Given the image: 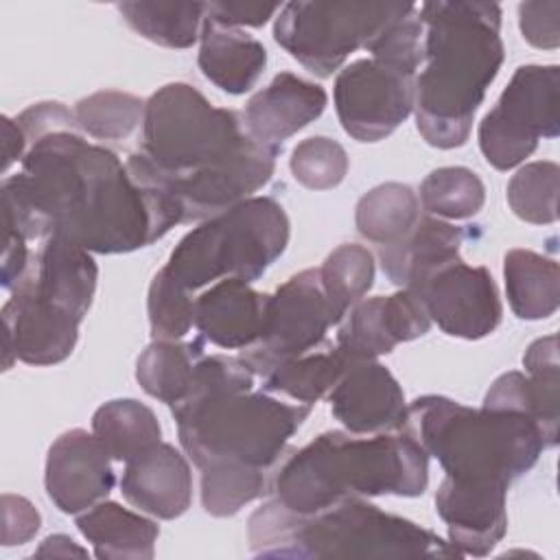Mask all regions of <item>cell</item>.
Listing matches in <instances>:
<instances>
[{"label": "cell", "mask_w": 560, "mask_h": 560, "mask_svg": "<svg viewBox=\"0 0 560 560\" xmlns=\"http://www.w3.org/2000/svg\"><path fill=\"white\" fill-rule=\"evenodd\" d=\"M2 195L35 234H61L96 254L147 247L184 223L171 195L138 184L114 151L74 129L31 142Z\"/></svg>", "instance_id": "cell-1"}, {"label": "cell", "mask_w": 560, "mask_h": 560, "mask_svg": "<svg viewBox=\"0 0 560 560\" xmlns=\"http://www.w3.org/2000/svg\"><path fill=\"white\" fill-rule=\"evenodd\" d=\"M278 153L252 140L236 112L214 107L188 83H168L147 101L142 144L125 166L138 184L171 195L190 223L254 197Z\"/></svg>", "instance_id": "cell-2"}, {"label": "cell", "mask_w": 560, "mask_h": 560, "mask_svg": "<svg viewBox=\"0 0 560 560\" xmlns=\"http://www.w3.org/2000/svg\"><path fill=\"white\" fill-rule=\"evenodd\" d=\"M254 372L241 357L203 354L192 385L173 409L179 444L192 464L273 468L311 405L254 392Z\"/></svg>", "instance_id": "cell-3"}, {"label": "cell", "mask_w": 560, "mask_h": 560, "mask_svg": "<svg viewBox=\"0 0 560 560\" xmlns=\"http://www.w3.org/2000/svg\"><path fill=\"white\" fill-rule=\"evenodd\" d=\"M424 70L413 79L420 136L438 149L462 147L486 90L503 63L501 7L481 0H435L420 9Z\"/></svg>", "instance_id": "cell-4"}, {"label": "cell", "mask_w": 560, "mask_h": 560, "mask_svg": "<svg viewBox=\"0 0 560 560\" xmlns=\"http://www.w3.org/2000/svg\"><path fill=\"white\" fill-rule=\"evenodd\" d=\"M427 483L429 455L405 431H326L280 464L271 492L289 512L311 516L350 497H420Z\"/></svg>", "instance_id": "cell-5"}, {"label": "cell", "mask_w": 560, "mask_h": 560, "mask_svg": "<svg viewBox=\"0 0 560 560\" xmlns=\"http://www.w3.org/2000/svg\"><path fill=\"white\" fill-rule=\"evenodd\" d=\"M400 431L435 457L446 477L466 483L510 488L549 448L540 424L525 413L472 409L438 394L416 398Z\"/></svg>", "instance_id": "cell-6"}, {"label": "cell", "mask_w": 560, "mask_h": 560, "mask_svg": "<svg viewBox=\"0 0 560 560\" xmlns=\"http://www.w3.org/2000/svg\"><path fill=\"white\" fill-rule=\"evenodd\" d=\"M289 219L271 197H249L192 228L162 267L190 293L223 278L258 280L287 249Z\"/></svg>", "instance_id": "cell-7"}, {"label": "cell", "mask_w": 560, "mask_h": 560, "mask_svg": "<svg viewBox=\"0 0 560 560\" xmlns=\"http://www.w3.org/2000/svg\"><path fill=\"white\" fill-rule=\"evenodd\" d=\"M276 558H462L435 532L383 512L363 497L343 499L317 514L298 516Z\"/></svg>", "instance_id": "cell-8"}, {"label": "cell", "mask_w": 560, "mask_h": 560, "mask_svg": "<svg viewBox=\"0 0 560 560\" xmlns=\"http://www.w3.org/2000/svg\"><path fill=\"white\" fill-rule=\"evenodd\" d=\"M409 7L411 2H287L276 18L273 37L306 70L330 77Z\"/></svg>", "instance_id": "cell-9"}, {"label": "cell", "mask_w": 560, "mask_h": 560, "mask_svg": "<svg viewBox=\"0 0 560 560\" xmlns=\"http://www.w3.org/2000/svg\"><path fill=\"white\" fill-rule=\"evenodd\" d=\"M558 66H521L514 70L497 105L479 122V149L499 171L518 166L529 158L540 138L560 133L558 120Z\"/></svg>", "instance_id": "cell-10"}, {"label": "cell", "mask_w": 560, "mask_h": 560, "mask_svg": "<svg viewBox=\"0 0 560 560\" xmlns=\"http://www.w3.org/2000/svg\"><path fill=\"white\" fill-rule=\"evenodd\" d=\"M332 324L337 319L319 269H304L267 295L260 337L241 359L254 374L267 376L278 365L319 348Z\"/></svg>", "instance_id": "cell-11"}, {"label": "cell", "mask_w": 560, "mask_h": 560, "mask_svg": "<svg viewBox=\"0 0 560 560\" xmlns=\"http://www.w3.org/2000/svg\"><path fill=\"white\" fill-rule=\"evenodd\" d=\"M413 79L383 61L359 59L335 79V109L348 136L378 142L413 112Z\"/></svg>", "instance_id": "cell-12"}, {"label": "cell", "mask_w": 560, "mask_h": 560, "mask_svg": "<svg viewBox=\"0 0 560 560\" xmlns=\"http://www.w3.org/2000/svg\"><path fill=\"white\" fill-rule=\"evenodd\" d=\"M409 291L420 298L431 322L451 337L483 339L501 324L503 306L490 271L466 265L462 258L440 267Z\"/></svg>", "instance_id": "cell-13"}, {"label": "cell", "mask_w": 560, "mask_h": 560, "mask_svg": "<svg viewBox=\"0 0 560 560\" xmlns=\"http://www.w3.org/2000/svg\"><path fill=\"white\" fill-rule=\"evenodd\" d=\"M4 370L13 359L28 365H55L66 361L79 339L81 317L39 298L26 287H15L2 306Z\"/></svg>", "instance_id": "cell-14"}, {"label": "cell", "mask_w": 560, "mask_h": 560, "mask_svg": "<svg viewBox=\"0 0 560 560\" xmlns=\"http://www.w3.org/2000/svg\"><path fill=\"white\" fill-rule=\"evenodd\" d=\"M431 328V317L416 293L402 289L357 302L337 332L335 346L352 361L389 354L398 343L418 339Z\"/></svg>", "instance_id": "cell-15"}, {"label": "cell", "mask_w": 560, "mask_h": 560, "mask_svg": "<svg viewBox=\"0 0 560 560\" xmlns=\"http://www.w3.org/2000/svg\"><path fill=\"white\" fill-rule=\"evenodd\" d=\"M44 483L48 499L63 514H79L107 499L116 477L96 435L70 429L48 448Z\"/></svg>", "instance_id": "cell-16"}, {"label": "cell", "mask_w": 560, "mask_h": 560, "mask_svg": "<svg viewBox=\"0 0 560 560\" xmlns=\"http://www.w3.org/2000/svg\"><path fill=\"white\" fill-rule=\"evenodd\" d=\"M332 416L354 435L400 431L407 420L405 394L376 359L352 361L328 392Z\"/></svg>", "instance_id": "cell-17"}, {"label": "cell", "mask_w": 560, "mask_h": 560, "mask_svg": "<svg viewBox=\"0 0 560 560\" xmlns=\"http://www.w3.org/2000/svg\"><path fill=\"white\" fill-rule=\"evenodd\" d=\"M525 372H505L488 389L483 407L518 411L534 418L547 446L558 444V407H560V361L558 337L547 335L529 343L523 357Z\"/></svg>", "instance_id": "cell-18"}, {"label": "cell", "mask_w": 560, "mask_h": 560, "mask_svg": "<svg viewBox=\"0 0 560 560\" xmlns=\"http://www.w3.org/2000/svg\"><path fill=\"white\" fill-rule=\"evenodd\" d=\"M508 488L466 483L444 477L435 492L438 516L446 523L448 542L462 556H488L505 536Z\"/></svg>", "instance_id": "cell-19"}, {"label": "cell", "mask_w": 560, "mask_h": 560, "mask_svg": "<svg viewBox=\"0 0 560 560\" xmlns=\"http://www.w3.org/2000/svg\"><path fill=\"white\" fill-rule=\"evenodd\" d=\"M328 94L322 85L293 72H280L256 92L243 112V125L252 140L282 149V142L322 116Z\"/></svg>", "instance_id": "cell-20"}, {"label": "cell", "mask_w": 560, "mask_h": 560, "mask_svg": "<svg viewBox=\"0 0 560 560\" xmlns=\"http://www.w3.org/2000/svg\"><path fill=\"white\" fill-rule=\"evenodd\" d=\"M120 490L133 508L171 521L190 508L192 472L175 446L158 442L125 462Z\"/></svg>", "instance_id": "cell-21"}, {"label": "cell", "mask_w": 560, "mask_h": 560, "mask_svg": "<svg viewBox=\"0 0 560 560\" xmlns=\"http://www.w3.org/2000/svg\"><path fill=\"white\" fill-rule=\"evenodd\" d=\"M98 267L92 252L61 234H50L18 287H26L83 319L92 306Z\"/></svg>", "instance_id": "cell-22"}, {"label": "cell", "mask_w": 560, "mask_h": 560, "mask_svg": "<svg viewBox=\"0 0 560 560\" xmlns=\"http://www.w3.org/2000/svg\"><path fill=\"white\" fill-rule=\"evenodd\" d=\"M267 295L241 278H223L195 298L199 337L225 350H245L260 337Z\"/></svg>", "instance_id": "cell-23"}, {"label": "cell", "mask_w": 560, "mask_h": 560, "mask_svg": "<svg viewBox=\"0 0 560 560\" xmlns=\"http://www.w3.org/2000/svg\"><path fill=\"white\" fill-rule=\"evenodd\" d=\"M464 230L438 217H420L407 236L378 247L383 273L389 282L413 289L440 267L459 258Z\"/></svg>", "instance_id": "cell-24"}, {"label": "cell", "mask_w": 560, "mask_h": 560, "mask_svg": "<svg viewBox=\"0 0 560 560\" xmlns=\"http://www.w3.org/2000/svg\"><path fill=\"white\" fill-rule=\"evenodd\" d=\"M199 42V70L228 94L249 92L267 66V50L256 37L208 18H203Z\"/></svg>", "instance_id": "cell-25"}, {"label": "cell", "mask_w": 560, "mask_h": 560, "mask_svg": "<svg viewBox=\"0 0 560 560\" xmlns=\"http://www.w3.org/2000/svg\"><path fill=\"white\" fill-rule=\"evenodd\" d=\"M77 527L94 547L96 558L105 560H151L160 527L114 503L101 501L77 518Z\"/></svg>", "instance_id": "cell-26"}, {"label": "cell", "mask_w": 560, "mask_h": 560, "mask_svg": "<svg viewBox=\"0 0 560 560\" xmlns=\"http://www.w3.org/2000/svg\"><path fill=\"white\" fill-rule=\"evenodd\" d=\"M505 295L521 319H545L560 304V267L532 249H510L503 258Z\"/></svg>", "instance_id": "cell-27"}, {"label": "cell", "mask_w": 560, "mask_h": 560, "mask_svg": "<svg viewBox=\"0 0 560 560\" xmlns=\"http://www.w3.org/2000/svg\"><path fill=\"white\" fill-rule=\"evenodd\" d=\"M201 357V337L190 343L151 341L136 361V381L149 396L175 407L186 398Z\"/></svg>", "instance_id": "cell-28"}, {"label": "cell", "mask_w": 560, "mask_h": 560, "mask_svg": "<svg viewBox=\"0 0 560 560\" xmlns=\"http://www.w3.org/2000/svg\"><path fill=\"white\" fill-rule=\"evenodd\" d=\"M92 433L112 459L129 462L162 438L155 413L133 398H116L101 405L92 416Z\"/></svg>", "instance_id": "cell-29"}, {"label": "cell", "mask_w": 560, "mask_h": 560, "mask_svg": "<svg viewBox=\"0 0 560 560\" xmlns=\"http://www.w3.org/2000/svg\"><path fill=\"white\" fill-rule=\"evenodd\" d=\"M348 363L350 361L337 346L324 341L319 348L295 357L262 376V389L276 396H289L302 405H313L332 389Z\"/></svg>", "instance_id": "cell-30"}, {"label": "cell", "mask_w": 560, "mask_h": 560, "mask_svg": "<svg viewBox=\"0 0 560 560\" xmlns=\"http://www.w3.org/2000/svg\"><path fill=\"white\" fill-rule=\"evenodd\" d=\"M420 219L418 195L407 184L387 182L365 192L354 212L357 230L363 238L392 245L407 236Z\"/></svg>", "instance_id": "cell-31"}, {"label": "cell", "mask_w": 560, "mask_h": 560, "mask_svg": "<svg viewBox=\"0 0 560 560\" xmlns=\"http://www.w3.org/2000/svg\"><path fill=\"white\" fill-rule=\"evenodd\" d=\"M120 15L144 39L166 48H188L201 35L206 2H120Z\"/></svg>", "instance_id": "cell-32"}, {"label": "cell", "mask_w": 560, "mask_h": 560, "mask_svg": "<svg viewBox=\"0 0 560 560\" xmlns=\"http://www.w3.org/2000/svg\"><path fill=\"white\" fill-rule=\"evenodd\" d=\"M319 280L337 324L361 302L374 282V256L368 247L343 243L332 249L319 267Z\"/></svg>", "instance_id": "cell-33"}, {"label": "cell", "mask_w": 560, "mask_h": 560, "mask_svg": "<svg viewBox=\"0 0 560 560\" xmlns=\"http://www.w3.org/2000/svg\"><path fill=\"white\" fill-rule=\"evenodd\" d=\"M483 182L466 166L435 168L420 186L422 208L438 219H470L483 208Z\"/></svg>", "instance_id": "cell-34"}, {"label": "cell", "mask_w": 560, "mask_h": 560, "mask_svg": "<svg viewBox=\"0 0 560 560\" xmlns=\"http://www.w3.org/2000/svg\"><path fill=\"white\" fill-rule=\"evenodd\" d=\"M271 490L267 470L221 464L201 470V505L210 516H234Z\"/></svg>", "instance_id": "cell-35"}, {"label": "cell", "mask_w": 560, "mask_h": 560, "mask_svg": "<svg viewBox=\"0 0 560 560\" xmlns=\"http://www.w3.org/2000/svg\"><path fill=\"white\" fill-rule=\"evenodd\" d=\"M144 101L118 90H103L74 105L77 127L96 140H122L144 120Z\"/></svg>", "instance_id": "cell-36"}, {"label": "cell", "mask_w": 560, "mask_h": 560, "mask_svg": "<svg viewBox=\"0 0 560 560\" xmlns=\"http://www.w3.org/2000/svg\"><path fill=\"white\" fill-rule=\"evenodd\" d=\"M560 168L556 162H529L518 168L508 184L512 212L527 223L545 225L558 219Z\"/></svg>", "instance_id": "cell-37"}, {"label": "cell", "mask_w": 560, "mask_h": 560, "mask_svg": "<svg viewBox=\"0 0 560 560\" xmlns=\"http://www.w3.org/2000/svg\"><path fill=\"white\" fill-rule=\"evenodd\" d=\"M147 313L153 341H179L195 324L192 293L160 269L149 284Z\"/></svg>", "instance_id": "cell-38"}, {"label": "cell", "mask_w": 560, "mask_h": 560, "mask_svg": "<svg viewBox=\"0 0 560 560\" xmlns=\"http://www.w3.org/2000/svg\"><path fill=\"white\" fill-rule=\"evenodd\" d=\"M289 168L295 182L304 188L328 190L343 182L348 173V153L337 140L313 136L293 149Z\"/></svg>", "instance_id": "cell-39"}, {"label": "cell", "mask_w": 560, "mask_h": 560, "mask_svg": "<svg viewBox=\"0 0 560 560\" xmlns=\"http://www.w3.org/2000/svg\"><path fill=\"white\" fill-rule=\"evenodd\" d=\"M422 42L424 26L418 7L411 4L405 13H400L387 26H383L381 33L365 46V50L372 52V59L416 77V70L424 57Z\"/></svg>", "instance_id": "cell-40"}, {"label": "cell", "mask_w": 560, "mask_h": 560, "mask_svg": "<svg viewBox=\"0 0 560 560\" xmlns=\"http://www.w3.org/2000/svg\"><path fill=\"white\" fill-rule=\"evenodd\" d=\"M518 26L523 37L536 46L553 50L560 44V2H521Z\"/></svg>", "instance_id": "cell-41"}, {"label": "cell", "mask_w": 560, "mask_h": 560, "mask_svg": "<svg viewBox=\"0 0 560 560\" xmlns=\"http://www.w3.org/2000/svg\"><path fill=\"white\" fill-rule=\"evenodd\" d=\"M15 122L24 131L26 142H35V140H39L48 133H55V131L77 129L74 112H70L63 103H55V101L35 103V105L26 107L15 118Z\"/></svg>", "instance_id": "cell-42"}, {"label": "cell", "mask_w": 560, "mask_h": 560, "mask_svg": "<svg viewBox=\"0 0 560 560\" xmlns=\"http://www.w3.org/2000/svg\"><path fill=\"white\" fill-rule=\"evenodd\" d=\"M42 525L39 512L33 503L18 494H2V545H24L28 542Z\"/></svg>", "instance_id": "cell-43"}, {"label": "cell", "mask_w": 560, "mask_h": 560, "mask_svg": "<svg viewBox=\"0 0 560 560\" xmlns=\"http://www.w3.org/2000/svg\"><path fill=\"white\" fill-rule=\"evenodd\" d=\"M280 4H252V2H206V18L230 28L262 26L273 18Z\"/></svg>", "instance_id": "cell-44"}, {"label": "cell", "mask_w": 560, "mask_h": 560, "mask_svg": "<svg viewBox=\"0 0 560 560\" xmlns=\"http://www.w3.org/2000/svg\"><path fill=\"white\" fill-rule=\"evenodd\" d=\"M26 136L24 131L20 129V125L9 118V116H2V171L7 173L9 166L18 160H24L26 155Z\"/></svg>", "instance_id": "cell-45"}, {"label": "cell", "mask_w": 560, "mask_h": 560, "mask_svg": "<svg viewBox=\"0 0 560 560\" xmlns=\"http://www.w3.org/2000/svg\"><path fill=\"white\" fill-rule=\"evenodd\" d=\"M35 556H88V551L81 549L79 545H74V540L70 536L55 534V536H48L37 547Z\"/></svg>", "instance_id": "cell-46"}]
</instances>
